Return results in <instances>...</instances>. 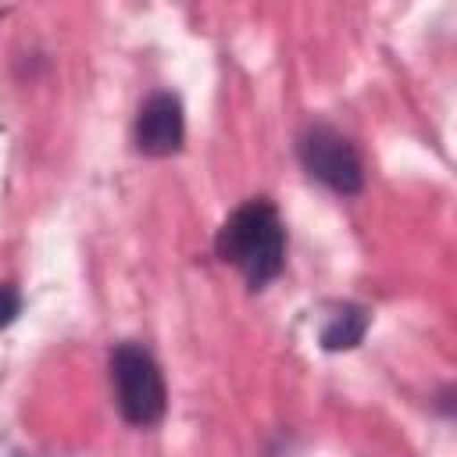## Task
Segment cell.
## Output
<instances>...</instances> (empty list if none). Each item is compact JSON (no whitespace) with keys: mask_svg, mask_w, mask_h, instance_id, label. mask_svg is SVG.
<instances>
[{"mask_svg":"<svg viewBox=\"0 0 457 457\" xmlns=\"http://www.w3.org/2000/svg\"><path fill=\"white\" fill-rule=\"evenodd\" d=\"M214 253L246 275L250 289L268 286L286 261V228L271 200L253 196L239 204L214 236Z\"/></svg>","mask_w":457,"mask_h":457,"instance_id":"cell-1","label":"cell"},{"mask_svg":"<svg viewBox=\"0 0 457 457\" xmlns=\"http://www.w3.org/2000/svg\"><path fill=\"white\" fill-rule=\"evenodd\" d=\"M111 378H114V393H118V411L129 425L150 428L164 418L168 393H164L161 368L146 346L118 343L111 350Z\"/></svg>","mask_w":457,"mask_h":457,"instance_id":"cell-2","label":"cell"},{"mask_svg":"<svg viewBox=\"0 0 457 457\" xmlns=\"http://www.w3.org/2000/svg\"><path fill=\"white\" fill-rule=\"evenodd\" d=\"M296 154H300V164L307 168V175L318 179V182H325L332 193L353 196V193L364 189V164H361L353 143L346 136H339L336 129L311 125L300 136Z\"/></svg>","mask_w":457,"mask_h":457,"instance_id":"cell-3","label":"cell"},{"mask_svg":"<svg viewBox=\"0 0 457 457\" xmlns=\"http://www.w3.org/2000/svg\"><path fill=\"white\" fill-rule=\"evenodd\" d=\"M182 136H186V121L179 96L168 89L150 93L136 114V150L146 157H171L179 154Z\"/></svg>","mask_w":457,"mask_h":457,"instance_id":"cell-4","label":"cell"},{"mask_svg":"<svg viewBox=\"0 0 457 457\" xmlns=\"http://www.w3.org/2000/svg\"><path fill=\"white\" fill-rule=\"evenodd\" d=\"M368 332V311L357 303H343L328 325L321 328V346L325 350H353Z\"/></svg>","mask_w":457,"mask_h":457,"instance_id":"cell-5","label":"cell"},{"mask_svg":"<svg viewBox=\"0 0 457 457\" xmlns=\"http://www.w3.org/2000/svg\"><path fill=\"white\" fill-rule=\"evenodd\" d=\"M21 311V293L14 286H0V328H7Z\"/></svg>","mask_w":457,"mask_h":457,"instance_id":"cell-6","label":"cell"}]
</instances>
